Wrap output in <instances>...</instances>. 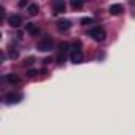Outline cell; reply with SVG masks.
Segmentation results:
<instances>
[{
    "label": "cell",
    "instance_id": "obj_1",
    "mask_svg": "<svg viewBox=\"0 0 135 135\" xmlns=\"http://www.w3.org/2000/svg\"><path fill=\"white\" fill-rule=\"evenodd\" d=\"M83 59H84V56H83V51H81V43L76 41V43H73V46H72V51H70V60H72L73 64H81Z\"/></svg>",
    "mask_w": 135,
    "mask_h": 135
},
{
    "label": "cell",
    "instance_id": "obj_2",
    "mask_svg": "<svg viewBox=\"0 0 135 135\" xmlns=\"http://www.w3.org/2000/svg\"><path fill=\"white\" fill-rule=\"evenodd\" d=\"M67 52H69V45L67 43H60L59 45V52H57V64L62 65L67 60Z\"/></svg>",
    "mask_w": 135,
    "mask_h": 135
},
{
    "label": "cell",
    "instance_id": "obj_3",
    "mask_svg": "<svg viewBox=\"0 0 135 135\" xmlns=\"http://www.w3.org/2000/svg\"><path fill=\"white\" fill-rule=\"evenodd\" d=\"M89 35L95 40V41H103L105 40V37H107V33H105V30L102 29V27H92L91 30H89Z\"/></svg>",
    "mask_w": 135,
    "mask_h": 135
},
{
    "label": "cell",
    "instance_id": "obj_4",
    "mask_svg": "<svg viewBox=\"0 0 135 135\" xmlns=\"http://www.w3.org/2000/svg\"><path fill=\"white\" fill-rule=\"evenodd\" d=\"M37 48H38V51H51V48H52V40H51L49 37H46V38H43V40L37 45Z\"/></svg>",
    "mask_w": 135,
    "mask_h": 135
},
{
    "label": "cell",
    "instance_id": "obj_5",
    "mask_svg": "<svg viewBox=\"0 0 135 135\" xmlns=\"http://www.w3.org/2000/svg\"><path fill=\"white\" fill-rule=\"evenodd\" d=\"M8 24H10L11 27L18 29V27H21V26H22V18H21L19 15H13V16H10V19H8Z\"/></svg>",
    "mask_w": 135,
    "mask_h": 135
},
{
    "label": "cell",
    "instance_id": "obj_6",
    "mask_svg": "<svg viewBox=\"0 0 135 135\" xmlns=\"http://www.w3.org/2000/svg\"><path fill=\"white\" fill-rule=\"evenodd\" d=\"M21 99H22L21 94H18V92H10V94H7L5 102H7V103H18Z\"/></svg>",
    "mask_w": 135,
    "mask_h": 135
},
{
    "label": "cell",
    "instance_id": "obj_7",
    "mask_svg": "<svg viewBox=\"0 0 135 135\" xmlns=\"http://www.w3.org/2000/svg\"><path fill=\"white\" fill-rule=\"evenodd\" d=\"M52 7H54V15H60V13L65 11V2L64 0H56L52 3Z\"/></svg>",
    "mask_w": 135,
    "mask_h": 135
},
{
    "label": "cell",
    "instance_id": "obj_8",
    "mask_svg": "<svg viewBox=\"0 0 135 135\" xmlns=\"http://www.w3.org/2000/svg\"><path fill=\"white\" fill-rule=\"evenodd\" d=\"M110 13H111L113 16H119V15L124 13V7H122L121 3H114V5L110 7Z\"/></svg>",
    "mask_w": 135,
    "mask_h": 135
},
{
    "label": "cell",
    "instance_id": "obj_9",
    "mask_svg": "<svg viewBox=\"0 0 135 135\" xmlns=\"http://www.w3.org/2000/svg\"><path fill=\"white\" fill-rule=\"evenodd\" d=\"M70 26H72V22L69 21V19H60L59 22H57V29L60 30V32H67L70 29Z\"/></svg>",
    "mask_w": 135,
    "mask_h": 135
},
{
    "label": "cell",
    "instance_id": "obj_10",
    "mask_svg": "<svg viewBox=\"0 0 135 135\" xmlns=\"http://www.w3.org/2000/svg\"><path fill=\"white\" fill-rule=\"evenodd\" d=\"M26 30H27L30 35H38V32H40L38 26L33 24V22H27V24H26Z\"/></svg>",
    "mask_w": 135,
    "mask_h": 135
},
{
    "label": "cell",
    "instance_id": "obj_11",
    "mask_svg": "<svg viewBox=\"0 0 135 135\" xmlns=\"http://www.w3.org/2000/svg\"><path fill=\"white\" fill-rule=\"evenodd\" d=\"M5 80H7L8 83H11V84H16V83H19V81H21V80H19V76H18V75H15V73L7 75V76H5Z\"/></svg>",
    "mask_w": 135,
    "mask_h": 135
},
{
    "label": "cell",
    "instance_id": "obj_12",
    "mask_svg": "<svg viewBox=\"0 0 135 135\" xmlns=\"http://www.w3.org/2000/svg\"><path fill=\"white\" fill-rule=\"evenodd\" d=\"M27 13H29L30 16H35V15L38 13V5H35V3H30V5L27 7Z\"/></svg>",
    "mask_w": 135,
    "mask_h": 135
},
{
    "label": "cell",
    "instance_id": "obj_13",
    "mask_svg": "<svg viewBox=\"0 0 135 135\" xmlns=\"http://www.w3.org/2000/svg\"><path fill=\"white\" fill-rule=\"evenodd\" d=\"M70 5H72V8H75V10H76V8H81L84 3H83V2H76V0H73V2H72Z\"/></svg>",
    "mask_w": 135,
    "mask_h": 135
},
{
    "label": "cell",
    "instance_id": "obj_14",
    "mask_svg": "<svg viewBox=\"0 0 135 135\" xmlns=\"http://www.w3.org/2000/svg\"><path fill=\"white\" fill-rule=\"evenodd\" d=\"M37 75H38V70H33V69H32V70L27 72V76H30V78H33V76H37Z\"/></svg>",
    "mask_w": 135,
    "mask_h": 135
},
{
    "label": "cell",
    "instance_id": "obj_15",
    "mask_svg": "<svg viewBox=\"0 0 135 135\" xmlns=\"http://www.w3.org/2000/svg\"><path fill=\"white\" fill-rule=\"evenodd\" d=\"M81 22H83V24H92L94 19H92V18H84V19H81Z\"/></svg>",
    "mask_w": 135,
    "mask_h": 135
},
{
    "label": "cell",
    "instance_id": "obj_16",
    "mask_svg": "<svg viewBox=\"0 0 135 135\" xmlns=\"http://www.w3.org/2000/svg\"><path fill=\"white\" fill-rule=\"evenodd\" d=\"M10 56H11L13 59H16V57H18V51H16V49H11V51H10Z\"/></svg>",
    "mask_w": 135,
    "mask_h": 135
},
{
    "label": "cell",
    "instance_id": "obj_17",
    "mask_svg": "<svg viewBox=\"0 0 135 135\" xmlns=\"http://www.w3.org/2000/svg\"><path fill=\"white\" fill-rule=\"evenodd\" d=\"M18 7H21V8H22V7H27V2H24V0H21V2L18 3Z\"/></svg>",
    "mask_w": 135,
    "mask_h": 135
}]
</instances>
